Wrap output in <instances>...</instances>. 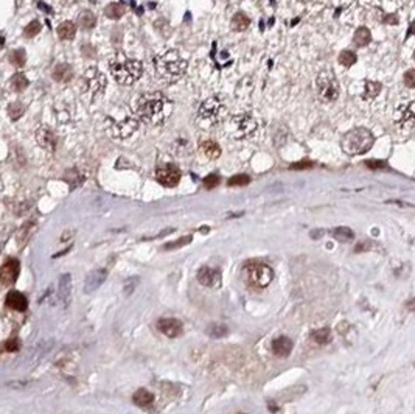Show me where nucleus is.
Segmentation results:
<instances>
[{
	"label": "nucleus",
	"mask_w": 415,
	"mask_h": 414,
	"mask_svg": "<svg viewBox=\"0 0 415 414\" xmlns=\"http://www.w3.org/2000/svg\"><path fill=\"white\" fill-rule=\"evenodd\" d=\"M51 77L58 83H69L73 78V69L69 64H66V62H62V64H58L53 69Z\"/></svg>",
	"instance_id": "20"
},
{
	"label": "nucleus",
	"mask_w": 415,
	"mask_h": 414,
	"mask_svg": "<svg viewBox=\"0 0 415 414\" xmlns=\"http://www.w3.org/2000/svg\"><path fill=\"white\" fill-rule=\"evenodd\" d=\"M249 183H250V178L248 175H235L227 181V185L229 187H244Z\"/></svg>",
	"instance_id": "36"
},
{
	"label": "nucleus",
	"mask_w": 415,
	"mask_h": 414,
	"mask_svg": "<svg viewBox=\"0 0 415 414\" xmlns=\"http://www.w3.org/2000/svg\"><path fill=\"white\" fill-rule=\"evenodd\" d=\"M154 67L157 75L168 83L179 81L185 75L187 61L176 50H166L154 59Z\"/></svg>",
	"instance_id": "4"
},
{
	"label": "nucleus",
	"mask_w": 415,
	"mask_h": 414,
	"mask_svg": "<svg viewBox=\"0 0 415 414\" xmlns=\"http://www.w3.org/2000/svg\"><path fill=\"white\" fill-rule=\"evenodd\" d=\"M313 167V162L311 161H308V159H305V161H300V162H295L291 165V168L294 170H302V168H311Z\"/></svg>",
	"instance_id": "43"
},
{
	"label": "nucleus",
	"mask_w": 415,
	"mask_h": 414,
	"mask_svg": "<svg viewBox=\"0 0 415 414\" xmlns=\"http://www.w3.org/2000/svg\"><path fill=\"white\" fill-rule=\"evenodd\" d=\"M226 115H227V106L224 98L219 97V95H213V97H208L199 106L196 122L201 128L211 130L224 120Z\"/></svg>",
	"instance_id": "5"
},
{
	"label": "nucleus",
	"mask_w": 415,
	"mask_h": 414,
	"mask_svg": "<svg viewBox=\"0 0 415 414\" xmlns=\"http://www.w3.org/2000/svg\"><path fill=\"white\" fill-rule=\"evenodd\" d=\"M137 285H138V279H137V277H131L129 280H126V282H124V293H126V294H131Z\"/></svg>",
	"instance_id": "42"
},
{
	"label": "nucleus",
	"mask_w": 415,
	"mask_h": 414,
	"mask_svg": "<svg viewBox=\"0 0 415 414\" xmlns=\"http://www.w3.org/2000/svg\"><path fill=\"white\" fill-rule=\"evenodd\" d=\"M35 139L38 142V145L41 148H44L45 151H55L56 150V145H58V139L55 133H53L48 126L42 125L36 130L35 133Z\"/></svg>",
	"instance_id": "13"
},
{
	"label": "nucleus",
	"mask_w": 415,
	"mask_h": 414,
	"mask_svg": "<svg viewBox=\"0 0 415 414\" xmlns=\"http://www.w3.org/2000/svg\"><path fill=\"white\" fill-rule=\"evenodd\" d=\"M109 69L114 80L122 86H132L135 81L140 80L143 73L142 62L134 58H127L123 53H117L111 59Z\"/></svg>",
	"instance_id": "3"
},
{
	"label": "nucleus",
	"mask_w": 415,
	"mask_h": 414,
	"mask_svg": "<svg viewBox=\"0 0 415 414\" xmlns=\"http://www.w3.org/2000/svg\"><path fill=\"white\" fill-rule=\"evenodd\" d=\"M321 233H322V232H311V237H313V238H317V237H321Z\"/></svg>",
	"instance_id": "49"
},
{
	"label": "nucleus",
	"mask_w": 415,
	"mask_h": 414,
	"mask_svg": "<svg viewBox=\"0 0 415 414\" xmlns=\"http://www.w3.org/2000/svg\"><path fill=\"white\" fill-rule=\"evenodd\" d=\"M356 55L353 51H350V50H344V51H340L339 53V62L340 64H344L345 67H350V66H353L355 62H356Z\"/></svg>",
	"instance_id": "35"
},
{
	"label": "nucleus",
	"mask_w": 415,
	"mask_h": 414,
	"mask_svg": "<svg viewBox=\"0 0 415 414\" xmlns=\"http://www.w3.org/2000/svg\"><path fill=\"white\" fill-rule=\"evenodd\" d=\"M157 328L168 338H177L182 335V322L173 318H164L157 322Z\"/></svg>",
	"instance_id": "15"
},
{
	"label": "nucleus",
	"mask_w": 415,
	"mask_h": 414,
	"mask_svg": "<svg viewBox=\"0 0 415 414\" xmlns=\"http://www.w3.org/2000/svg\"><path fill=\"white\" fill-rule=\"evenodd\" d=\"M395 125L403 131H411L415 123V103L411 100L408 103L401 104L395 112Z\"/></svg>",
	"instance_id": "11"
},
{
	"label": "nucleus",
	"mask_w": 415,
	"mask_h": 414,
	"mask_svg": "<svg viewBox=\"0 0 415 414\" xmlns=\"http://www.w3.org/2000/svg\"><path fill=\"white\" fill-rule=\"evenodd\" d=\"M17 349H19V341H17L16 338H11L6 343V350H8V352H16Z\"/></svg>",
	"instance_id": "45"
},
{
	"label": "nucleus",
	"mask_w": 415,
	"mask_h": 414,
	"mask_svg": "<svg viewBox=\"0 0 415 414\" xmlns=\"http://www.w3.org/2000/svg\"><path fill=\"white\" fill-rule=\"evenodd\" d=\"M381 92V84L375 81H367L366 83V91H364V100H372Z\"/></svg>",
	"instance_id": "34"
},
{
	"label": "nucleus",
	"mask_w": 415,
	"mask_h": 414,
	"mask_svg": "<svg viewBox=\"0 0 415 414\" xmlns=\"http://www.w3.org/2000/svg\"><path fill=\"white\" fill-rule=\"evenodd\" d=\"M9 62L16 67H24L27 62V53L24 48H16L9 53Z\"/></svg>",
	"instance_id": "30"
},
{
	"label": "nucleus",
	"mask_w": 415,
	"mask_h": 414,
	"mask_svg": "<svg viewBox=\"0 0 415 414\" xmlns=\"http://www.w3.org/2000/svg\"><path fill=\"white\" fill-rule=\"evenodd\" d=\"M374 142H375V137L367 128H355L342 137L340 146H342L345 154L358 156L369 151Z\"/></svg>",
	"instance_id": "7"
},
{
	"label": "nucleus",
	"mask_w": 415,
	"mask_h": 414,
	"mask_svg": "<svg viewBox=\"0 0 415 414\" xmlns=\"http://www.w3.org/2000/svg\"><path fill=\"white\" fill-rule=\"evenodd\" d=\"M353 41H355V44H356L358 47H364V46H367L369 42L372 41V33H370V30H369V28H366V27H359V28L355 31Z\"/></svg>",
	"instance_id": "26"
},
{
	"label": "nucleus",
	"mask_w": 415,
	"mask_h": 414,
	"mask_svg": "<svg viewBox=\"0 0 415 414\" xmlns=\"http://www.w3.org/2000/svg\"><path fill=\"white\" fill-rule=\"evenodd\" d=\"M56 31H58L59 39H62V41H70V39L75 38V35H77V25L73 24V22H70V20H66V22L59 24V27H58Z\"/></svg>",
	"instance_id": "24"
},
{
	"label": "nucleus",
	"mask_w": 415,
	"mask_h": 414,
	"mask_svg": "<svg viewBox=\"0 0 415 414\" xmlns=\"http://www.w3.org/2000/svg\"><path fill=\"white\" fill-rule=\"evenodd\" d=\"M41 31V24H39V20H31V22L25 27L24 30V36L25 38H35L38 33Z\"/></svg>",
	"instance_id": "39"
},
{
	"label": "nucleus",
	"mask_w": 415,
	"mask_h": 414,
	"mask_svg": "<svg viewBox=\"0 0 415 414\" xmlns=\"http://www.w3.org/2000/svg\"><path fill=\"white\" fill-rule=\"evenodd\" d=\"M198 282L208 288H216L221 285V273L216 268L210 267H202L198 271Z\"/></svg>",
	"instance_id": "14"
},
{
	"label": "nucleus",
	"mask_w": 415,
	"mask_h": 414,
	"mask_svg": "<svg viewBox=\"0 0 415 414\" xmlns=\"http://www.w3.org/2000/svg\"><path fill=\"white\" fill-rule=\"evenodd\" d=\"M333 237H334L337 241L348 243V241H352V240L355 238V233H353V230L350 229V228L340 226V228H336V229L333 230Z\"/></svg>",
	"instance_id": "29"
},
{
	"label": "nucleus",
	"mask_w": 415,
	"mask_h": 414,
	"mask_svg": "<svg viewBox=\"0 0 415 414\" xmlns=\"http://www.w3.org/2000/svg\"><path fill=\"white\" fill-rule=\"evenodd\" d=\"M404 84H406L408 88H415V70L414 69L406 72V75H404Z\"/></svg>",
	"instance_id": "41"
},
{
	"label": "nucleus",
	"mask_w": 415,
	"mask_h": 414,
	"mask_svg": "<svg viewBox=\"0 0 415 414\" xmlns=\"http://www.w3.org/2000/svg\"><path fill=\"white\" fill-rule=\"evenodd\" d=\"M207 332L211 338H221L227 335V327L222 324H211Z\"/></svg>",
	"instance_id": "38"
},
{
	"label": "nucleus",
	"mask_w": 415,
	"mask_h": 414,
	"mask_svg": "<svg viewBox=\"0 0 415 414\" xmlns=\"http://www.w3.org/2000/svg\"><path fill=\"white\" fill-rule=\"evenodd\" d=\"M70 296H72V279L70 274H62L59 279V298L64 304L70 302Z\"/></svg>",
	"instance_id": "22"
},
{
	"label": "nucleus",
	"mask_w": 415,
	"mask_h": 414,
	"mask_svg": "<svg viewBox=\"0 0 415 414\" xmlns=\"http://www.w3.org/2000/svg\"><path fill=\"white\" fill-rule=\"evenodd\" d=\"M199 151L204 154L207 159H210V161H215V159H218L221 156V148L216 142L213 140H204V142H201L199 143Z\"/></svg>",
	"instance_id": "21"
},
{
	"label": "nucleus",
	"mask_w": 415,
	"mask_h": 414,
	"mask_svg": "<svg viewBox=\"0 0 415 414\" xmlns=\"http://www.w3.org/2000/svg\"><path fill=\"white\" fill-rule=\"evenodd\" d=\"M292 350V341L288 336H279L272 341V352L279 357H288Z\"/></svg>",
	"instance_id": "18"
},
{
	"label": "nucleus",
	"mask_w": 415,
	"mask_h": 414,
	"mask_svg": "<svg viewBox=\"0 0 415 414\" xmlns=\"http://www.w3.org/2000/svg\"><path fill=\"white\" fill-rule=\"evenodd\" d=\"M174 153H190V143L187 140H179V148Z\"/></svg>",
	"instance_id": "44"
},
{
	"label": "nucleus",
	"mask_w": 415,
	"mask_h": 414,
	"mask_svg": "<svg viewBox=\"0 0 415 414\" xmlns=\"http://www.w3.org/2000/svg\"><path fill=\"white\" fill-rule=\"evenodd\" d=\"M106 276H108V271L103 270V268H97L87 274L86 282H84V290L86 293H92L97 288L103 285V282L106 280Z\"/></svg>",
	"instance_id": "16"
},
{
	"label": "nucleus",
	"mask_w": 415,
	"mask_h": 414,
	"mask_svg": "<svg viewBox=\"0 0 415 414\" xmlns=\"http://www.w3.org/2000/svg\"><path fill=\"white\" fill-rule=\"evenodd\" d=\"M226 131L233 140H252L258 134V122L249 112H241L230 117Z\"/></svg>",
	"instance_id": "6"
},
{
	"label": "nucleus",
	"mask_w": 415,
	"mask_h": 414,
	"mask_svg": "<svg viewBox=\"0 0 415 414\" xmlns=\"http://www.w3.org/2000/svg\"><path fill=\"white\" fill-rule=\"evenodd\" d=\"M313 338L314 341L319 344H327L332 341V330H330L328 327H322V328H317L316 332H313Z\"/></svg>",
	"instance_id": "32"
},
{
	"label": "nucleus",
	"mask_w": 415,
	"mask_h": 414,
	"mask_svg": "<svg viewBox=\"0 0 415 414\" xmlns=\"http://www.w3.org/2000/svg\"><path fill=\"white\" fill-rule=\"evenodd\" d=\"M316 89L319 98L325 103H332L339 98L340 88L332 70H324L316 78Z\"/></svg>",
	"instance_id": "8"
},
{
	"label": "nucleus",
	"mask_w": 415,
	"mask_h": 414,
	"mask_svg": "<svg viewBox=\"0 0 415 414\" xmlns=\"http://www.w3.org/2000/svg\"><path fill=\"white\" fill-rule=\"evenodd\" d=\"M104 14L108 16L109 19H120L124 14V8L120 3H109L108 6L104 8Z\"/></svg>",
	"instance_id": "33"
},
{
	"label": "nucleus",
	"mask_w": 415,
	"mask_h": 414,
	"mask_svg": "<svg viewBox=\"0 0 415 414\" xmlns=\"http://www.w3.org/2000/svg\"><path fill=\"white\" fill-rule=\"evenodd\" d=\"M28 84H30V81H28V78L24 75V73H14V75L9 78V88H11L14 92H22V91H25L27 88H28Z\"/></svg>",
	"instance_id": "25"
},
{
	"label": "nucleus",
	"mask_w": 415,
	"mask_h": 414,
	"mask_svg": "<svg viewBox=\"0 0 415 414\" xmlns=\"http://www.w3.org/2000/svg\"><path fill=\"white\" fill-rule=\"evenodd\" d=\"M19 262L8 260L2 268H0V280L3 285H13L19 276Z\"/></svg>",
	"instance_id": "17"
},
{
	"label": "nucleus",
	"mask_w": 415,
	"mask_h": 414,
	"mask_svg": "<svg viewBox=\"0 0 415 414\" xmlns=\"http://www.w3.org/2000/svg\"><path fill=\"white\" fill-rule=\"evenodd\" d=\"M367 167L369 168H384L386 167V162H382V161H375V159H370V161H367Z\"/></svg>",
	"instance_id": "46"
},
{
	"label": "nucleus",
	"mask_w": 415,
	"mask_h": 414,
	"mask_svg": "<svg viewBox=\"0 0 415 414\" xmlns=\"http://www.w3.org/2000/svg\"><path fill=\"white\" fill-rule=\"evenodd\" d=\"M173 111V103L162 92H146L134 103V115L150 125H159L166 120Z\"/></svg>",
	"instance_id": "1"
},
{
	"label": "nucleus",
	"mask_w": 415,
	"mask_h": 414,
	"mask_svg": "<svg viewBox=\"0 0 415 414\" xmlns=\"http://www.w3.org/2000/svg\"><path fill=\"white\" fill-rule=\"evenodd\" d=\"M244 276H246V280L255 288H264L272 282L274 271L266 263H252L244 268Z\"/></svg>",
	"instance_id": "9"
},
{
	"label": "nucleus",
	"mask_w": 415,
	"mask_h": 414,
	"mask_svg": "<svg viewBox=\"0 0 415 414\" xmlns=\"http://www.w3.org/2000/svg\"><path fill=\"white\" fill-rule=\"evenodd\" d=\"M106 89V78L97 67H89L83 75V93L92 100L98 98Z\"/></svg>",
	"instance_id": "10"
},
{
	"label": "nucleus",
	"mask_w": 415,
	"mask_h": 414,
	"mask_svg": "<svg viewBox=\"0 0 415 414\" xmlns=\"http://www.w3.org/2000/svg\"><path fill=\"white\" fill-rule=\"evenodd\" d=\"M24 114H25V106L22 103L14 101V103L8 104V115H9V119H11L13 122L19 120Z\"/></svg>",
	"instance_id": "31"
},
{
	"label": "nucleus",
	"mask_w": 415,
	"mask_h": 414,
	"mask_svg": "<svg viewBox=\"0 0 415 414\" xmlns=\"http://www.w3.org/2000/svg\"><path fill=\"white\" fill-rule=\"evenodd\" d=\"M95 24H97V16H95L92 11H83L78 16V25L83 30H90L95 27Z\"/></svg>",
	"instance_id": "27"
},
{
	"label": "nucleus",
	"mask_w": 415,
	"mask_h": 414,
	"mask_svg": "<svg viewBox=\"0 0 415 414\" xmlns=\"http://www.w3.org/2000/svg\"><path fill=\"white\" fill-rule=\"evenodd\" d=\"M250 24V19L244 14V13H237L235 16L232 17V28L235 30V31H243V30H246Z\"/></svg>",
	"instance_id": "28"
},
{
	"label": "nucleus",
	"mask_w": 415,
	"mask_h": 414,
	"mask_svg": "<svg viewBox=\"0 0 415 414\" xmlns=\"http://www.w3.org/2000/svg\"><path fill=\"white\" fill-rule=\"evenodd\" d=\"M156 179H157V183L162 184L164 187H176L180 181V172L174 165H165V167L157 168Z\"/></svg>",
	"instance_id": "12"
},
{
	"label": "nucleus",
	"mask_w": 415,
	"mask_h": 414,
	"mask_svg": "<svg viewBox=\"0 0 415 414\" xmlns=\"http://www.w3.org/2000/svg\"><path fill=\"white\" fill-rule=\"evenodd\" d=\"M132 400L137 407H150L154 402V394L148 389H137L132 396Z\"/></svg>",
	"instance_id": "23"
},
{
	"label": "nucleus",
	"mask_w": 415,
	"mask_h": 414,
	"mask_svg": "<svg viewBox=\"0 0 415 414\" xmlns=\"http://www.w3.org/2000/svg\"><path fill=\"white\" fill-rule=\"evenodd\" d=\"M137 128H138V119L124 104L119 106L115 112L109 114L104 120L106 133L117 140H123L131 137L137 131Z\"/></svg>",
	"instance_id": "2"
},
{
	"label": "nucleus",
	"mask_w": 415,
	"mask_h": 414,
	"mask_svg": "<svg viewBox=\"0 0 415 414\" xmlns=\"http://www.w3.org/2000/svg\"><path fill=\"white\" fill-rule=\"evenodd\" d=\"M390 22L395 25L397 22H398V19H397V16H386L384 17V24H387V25H390Z\"/></svg>",
	"instance_id": "47"
},
{
	"label": "nucleus",
	"mask_w": 415,
	"mask_h": 414,
	"mask_svg": "<svg viewBox=\"0 0 415 414\" xmlns=\"http://www.w3.org/2000/svg\"><path fill=\"white\" fill-rule=\"evenodd\" d=\"M202 184H204V187L208 188V190H210V188H215V187L219 184V176L215 175V173H211V175H208L207 178H204V183H202Z\"/></svg>",
	"instance_id": "40"
},
{
	"label": "nucleus",
	"mask_w": 415,
	"mask_h": 414,
	"mask_svg": "<svg viewBox=\"0 0 415 414\" xmlns=\"http://www.w3.org/2000/svg\"><path fill=\"white\" fill-rule=\"evenodd\" d=\"M6 305L13 310L24 312V310H27V298L22 293L13 290V291H9L8 296H6Z\"/></svg>",
	"instance_id": "19"
},
{
	"label": "nucleus",
	"mask_w": 415,
	"mask_h": 414,
	"mask_svg": "<svg viewBox=\"0 0 415 414\" xmlns=\"http://www.w3.org/2000/svg\"><path fill=\"white\" fill-rule=\"evenodd\" d=\"M191 240H193V237H191V235H185V237L179 238V240H176V241L166 243V245L164 246V249H165V251H173V249H177V248H182V246L188 245V243H190Z\"/></svg>",
	"instance_id": "37"
},
{
	"label": "nucleus",
	"mask_w": 415,
	"mask_h": 414,
	"mask_svg": "<svg viewBox=\"0 0 415 414\" xmlns=\"http://www.w3.org/2000/svg\"><path fill=\"white\" fill-rule=\"evenodd\" d=\"M38 5H39L41 8H44V9H45V13H50V11H51V8H48L47 5H44V3H42V2H39Z\"/></svg>",
	"instance_id": "48"
}]
</instances>
